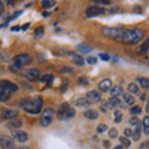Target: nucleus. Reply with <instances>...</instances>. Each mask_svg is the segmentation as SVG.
<instances>
[{"instance_id":"nucleus-25","label":"nucleus","mask_w":149,"mask_h":149,"mask_svg":"<svg viewBox=\"0 0 149 149\" xmlns=\"http://www.w3.org/2000/svg\"><path fill=\"white\" fill-rule=\"evenodd\" d=\"M123 98H124V102L127 104H134V102H136V100H134V97L132 95H129V93H124L123 95Z\"/></svg>"},{"instance_id":"nucleus-8","label":"nucleus","mask_w":149,"mask_h":149,"mask_svg":"<svg viewBox=\"0 0 149 149\" xmlns=\"http://www.w3.org/2000/svg\"><path fill=\"white\" fill-rule=\"evenodd\" d=\"M0 148L1 149H15V142L9 136L0 137Z\"/></svg>"},{"instance_id":"nucleus-6","label":"nucleus","mask_w":149,"mask_h":149,"mask_svg":"<svg viewBox=\"0 0 149 149\" xmlns=\"http://www.w3.org/2000/svg\"><path fill=\"white\" fill-rule=\"evenodd\" d=\"M32 61V58H31V56L30 55H27V54H20V55H16L15 57H14L13 60V62L14 63H16L19 65V66H21V67H24V66H27V65H30Z\"/></svg>"},{"instance_id":"nucleus-10","label":"nucleus","mask_w":149,"mask_h":149,"mask_svg":"<svg viewBox=\"0 0 149 149\" xmlns=\"http://www.w3.org/2000/svg\"><path fill=\"white\" fill-rule=\"evenodd\" d=\"M40 74H41V72L39 71V70H36V68H29V70H26V71H25L24 76L27 78V80L35 81V80H39V78H40Z\"/></svg>"},{"instance_id":"nucleus-47","label":"nucleus","mask_w":149,"mask_h":149,"mask_svg":"<svg viewBox=\"0 0 149 149\" xmlns=\"http://www.w3.org/2000/svg\"><path fill=\"white\" fill-rule=\"evenodd\" d=\"M29 26H30V24H29V22H27V24H25L24 26L21 27V30H26V29H27V27H29Z\"/></svg>"},{"instance_id":"nucleus-26","label":"nucleus","mask_w":149,"mask_h":149,"mask_svg":"<svg viewBox=\"0 0 149 149\" xmlns=\"http://www.w3.org/2000/svg\"><path fill=\"white\" fill-rule=\"evenodd\" d=\"M143 127H144V134L148 136L149 134V118L147 117V116L143 118Z\"/></svg>"},{"instance_id":"nucleus-51","label":"nucleus","mask_w":149,"mask_h":149,"mask_svg":"<svg viewBox=\"0 0 149 149\" xmlns=\"http://www.w3.org/2000/svg\"><path fill=\"white\" fill-rule=\"evenodd\" d=\"M8 4H9V5H10V6H13V5H14V1H9Z\"/></svg>"},{"instance_id":"nucleus-40","label":"nucleus","mask_w":149,"mask_h":149,"mask_svg":"<svg viewBox=\"0 0 149 149\" xmlns=\"http://www.w3.org/2000/svg\"><path fill=\"white\" fill-rule=\"evenodd\" d=\"M124 137L128 138V139H129V137H132V129H130V128H125L124 129Z\"/></svg>"},{"instance_id":"nucleus-19","label":"nucleus","mask_w":149,"mask_h":149,"mask_svg":"<svg viewBox=\"0 0 149 149\" xmlns=\"http://www.w3.org/2000/svg\"><path fill=\"white\" fill-rule=\"evenodd\" d=\"M70 55L73 57V63L74 65H77V66H83V63H85V60H83L80 55H76V54H73V52H71Z\"/></svg>"},{"instance_id":"nucleus-7","label":"nucleus","mask_w":149,"mask_h":149,"mask_svg":"<svg viewBox=\"0 0 149 149\" xmlns=\"http://www.w3.org/2000/svg\"><path fill=\"white\" fill-rule=\"evenodd\" d=\"M17 85H15L14 82L11 81H8V80H0V90H3V91H5V92H9V93H11V92H15L17 91Z\"/></svg>"},{"instance_id":"nucleus-28","label":"nucleus","mask_w":149,"mask_h":149,"mask_svg":"<svg viewBox=\"0 0 149 149\" xmlns=\"http://www.w3.org/2000/svg\"><path fill=\"white\" fill-rule=\"evenodd\" d=\"M39 80L41 82H49L50 83L51 81L54 80V76H52V74H44V76H40Z\"/></svg>"},{"instance_id":"nucleus-43","label":"nucleus","mask_w":149,"mask_h":149,"mask_svg":"<svg viewBox=\"0 0 149 149\" xmlns=\"http://www.w3.org/2000/svg\"><path fill=\"white\" fill-rule=\"evenodd\" d=\"M100 57L103 60V61H108V60H109V55H107V54H100Z\"/></svg>"},{"instance_id":"nucleus-35","label":"nucleus","mask_w":149,"mask_h":149,"mask_svg":"<svg viewBox=\"0 0 149 149\" xmlns=\"http://www.w3.org/2000/svg\"><path fill=\"white\" fill-rule=\"evenodd\" d=\"M106 130H107V125L104 123L98 124V127H97V132H98V133H103V132H106Z\"/></svg>"},{"instance_id":"nucleus-17","label":"nucleus","mask_w":149,"mask_h":149,"mask_svg":"<svg viewBox=\"0 0 149 149\" xmlns=\"http://www.w3.org/2000/svg\"><path fill=\"white\" fill-rule=\"evenodd\" d=\"M134 127H136V129L132 130V137H133L134 141H139V138H141V129H142L141 122H139L138 124H136Z\"/></svg>"},{"instance_id":"nucleus-38","label":"nucleus","mask_w":149,"mask_h":149,"mask_svg":"<svg viewBox=\"0 0 149 149\" xmlns=\"http://www.w3.org/2000/svg\"><path fill=\"white\" fill-rule=\"evenodd\" d=\"M86 61H87L88 63H91V65H96V63H97V58H96V57H92V56H88Z\"/></svg>"},{"instance_id":"nucleus-9","label":"nucleus","mask_w":149,"mask_h":149,"mask_svg":"<svg viewBox=\"0 0 149 149\" xmlns=\"http://www.w3.org/2000/svg\"><path fill=\"white\" fill-rule=\"evenodd\" d=\"M104 13H106V10H104L103 8H101V6H96V5L90 6V8H87V9H86V15H87L88 17L100 16V15H103Z\"/></svg>"},{"instance_id":"nucleus-49","label":"nucleus","mask_w":149,"mask_h":149,"mask_svg":"<svg viewBox=\"0 0 149 149\" xmlns=\"http://www.w3.org/2000/svg\"><path fill=\"white\" fill-rule=\"evenodd\" d=\"M114 149H124V148H123V147H122V146H117V147H116V148H114Z\"/></svg>"},{"instance_id":"nucleus-50","label":"nucleus","mask_w":149,"mask_h":149,"mask_svg":"<svg viewBox=\"0 0 149 149\" xmlns=\"http://www.w3.org/2000/svg\"><path fill=\"white\" fill-rule=\"evenodd\" d=\"M17 149H30L29 147H20V148H17Z\"/></svg>"},{"instance_id":"nucleus-27","label":"nucleus","mask_w":149,"mask_h":149,"mask_svg":"<svg viewBox=\"0 0 149 149\" xmlns=\"http://www.w3.org/2000/svg\"><path fill=\"white\" fill-rule=\"evenodd\" d=\"M119 142L123 144V146H122L123 148H129L130 146H132V143H130V141H129L128 138H125V137H120V138H119Z\"/></svg>"},{"instance_id":"nucleus-14","label":"nucleus","mask_w":149,"mask_h":149,"mask_svg":"<svg viewBox=\"0 0 149 149\" xmlns=\"http://www.w3.org/2000/svg\"><path fill=\"white\" fill-rule=\"evenodd\" d=\"M86 98L90 102H100L101 101V95H100V92H97V91H90L87 93Z\"/></svg>"},{"instance_id":"nucleus-30","label":"nucleus","mask_w":149,"mask_h":149,"mask_svg":"<svg viewBox=\"0 0 149 149\" xmlns=\"http://www.w3.org/2000/svg\"><path fill=\"white\" fill-rule=\"evenodd\" d=\"M141 113H142V108L139 106H134L130 108V114H133L134 117H136L137 114H141Z\"/></svg>"},{"instance_id":"nucleus-34","label":"nucleus","mask_w":149,"mask_h":149,"mask_svg":"<svg viewBox=\"0 0 149 149\" xmlns=\"http://www.w3.org/2000/svg\"><path fill=\"white\" fill-rule=\"evenodd\" d=\"M117 137H118V130L116 129V128H111L109 129V138L114 139V138H117Z\"/></svg>"},{"instance_id":"nucleus-45","label":"nucleus","mask_w":149,"mask_h":149,"mask_svg":"<svg viewBox=\"0 0 149 149\" xmlns=\"http://www.w3.org/2000/svg\"><path fill=\"white\" fill-rule=\"evenodd\" d=\"M4 13V4L0 1V16H1V14Z\"/></svg>"},{"instance_id":"nucleus-22","label":"nucleus","mask_w":149,"mask_h":149,"mask_svg":"<svg viewBox=\"0 0 149 149\" xmlns=\"http://www.w3.org/2000/svg\"><path fill=\"white\" fill-rule=\"evenodd\" d=\"M78 47V50L81 51V52H83V54H90L91 51H92V47L90 45H86V44H80L77 46Z\"/></svg>"},{"instance_id":"nucleus-13","label":"nucleus","mask_w":149,"mask_h":149,"mask_svg":"<svg viewBox=\"0 0 149 149\" xmlns=\"http://www.w3.org/2000/svg\"><path fill=\"white\" fill-rule=\"evenodd\" d=\"M108 107L109 108H119V107H122V101H120L118 97H111V98L108 100Z\"/></svg>"},{"instance_id":"nucleus-31","label":"nucleus","mask_w":149,"mask_h":149,"mask_svg":"<svg viewBox=\"0 0 149 149\" xmlns=\"http://www.w3.org/2000/svg\"><path fill=\"white\" fill-rule=\"evenodd\" d=\"M148 46H149V40H146V41H144V44L142 45L141 50H139V55H144V54H146L147 50H148Z\"/></svg>"},{"instance_id":"nucleus-11","label":"nucleus","mask_w":149,"mask_h":149,"mask_svg":"<svg viewBox=\"0 0 149 149\" xmlns=\"http://www.w3.org/2000/svg\"><path fill=\"white\" fill-rule=\"evenodd\" d=\"M13 137L19 143H25L27 141V133L24 132V130H14Z\"/></svg>"},{"instance_id":"nucleus-46","label":"nucleus","mask_w":149,"mask_h":149,"mask_svg":"<svg viewBox=\"0 0 149 149\" xmlns=\"http://www.w3.org/2000/svg\"><path fill=\"white\" fill-rule=\"evenodd\" d=\"M19 30H21V27H20V26H15V27H11V31H19Z\"/></svg>"},{"instance_id":"nucleus-16","label":"nucleus","mask_w":149,"mask_h":149,"mask_svg":"<svg viewBox=\"0 0 149 149\" xmlns=\"http://www.w3.org/2000/svg\"><path fill=\"white\" fill-rule=\"evenodd\" d=\"M83 116H85L87 119H97L98 118V116H100V113L97 111H95V109H87L85 113H83Z\"/></svg>"},{"instance_id":"nucleus-32","label":"nucleus","mask_w":149,"mask_h":149,"mask_svg":"<svg viewBox=\"0 0 149 149\" xmlns=\"http://www.w3.org/2000/svg\"><path fill=\"white\" fill-rule=\"evenodd\" d=\"M15 127H21V120H10L8 124V128H15Z\"/></svg>"},{"instance_id":"nucleus-21","label":"nucleus","mask_w":149,"mask_h":149,"mask_svg":"<svg viewBox=\"0 0 149 149\" xmlns=\"http://www.w3.org/2000/svg\"><path fill=\"white\" fill-rule=\"evenodd\" d=\"M128 92L132 93V95H139V87L138 85H136V83H129L128 85Z\"/></svg>"},{"instance_id":"nucleus-29","label":"nucleus","mask_w":149,"mask_h":149,"mask_svg":"<svg viewBox=\"0 0 149 149\" xmlns=\"http://www.w3.org/2000/svg\"><path fill=\"white\" fill-rule=\"evenodd\" d=\"M9 97H10V95H9V92H5L3 90H0V102H5L9 100Z\"/></svg>"},{"instance_id":"nucleus-41","label":"nucleus","mask_w":149,"mask_h":149,"mask_svg":"<svg viewBox=\"0 0 149 149\" xmlns=\"http://www.w3.org/2000/svg\"><path fill=\"white\" fill-rule=\"evenodd\" d=\"M21 68H22L21 66H19V65L14 63V62H13V65H10V70H11V71H19V70H21Z\"/></svg>"},{"instance_id":"nucleus-37","label":"nucleus","mask_w":149,"mask_h":149,"mask_svg":"<svg viewBox=\"0 0 149 149\" xmlns=\"http://www.w3.org/2000/svg\"><path fill=\"white\" fill-rule=\"evenodd\" d=\"M138 123H139V119L137 117H132V118L129 119V122H128V124H130V125H136Z\"/></svg>"},{"instance_id":"nucleus-24","label":"nucleus","mask_w":149,"mask_h":149,"mask_svg":"<svg viewBox=\"0 0 149 149\" xmlns=\"http://www.w3.org/2000/svg\"><path fill=\"white\" fill-rule=\"evenodd\" d=\"M137 82L141 85V87L143 88H148L149 87V80L147 77H138L137 78Z\"/></svg>"},{"instance_id":"nucleus-1","label":"nucleus","mask_w":149,"mask_h":149,"mask_svg":"<svg viewBox=\"0 0 149 149\" xmlns=\"http://www.w3.org/2000/svg\"><path fill=\"white\" fill-rule=\"evenodd\" d=\"M25 112L30 114H39L44 107V101L41 97H34V98H27L20 102V104Z\"/></svg>"},{"instance_id":"nucleus-48","label":"nucleus","mask_w":149,"mask_h":149,"mask_svg":"<svg viewBox=\"0 0 149 149\" xmlns=\"http://www.w3.org/2000/svg\"><path fill=\"white\" fill-rule=\"evenodd\" d=\"M103 144H104V147H106V148H108V147H109V142H108V141H104Z\"/></svg>"},{"instance_id":"nucleus-44","label":"nucleus","mask_w":149,"mask_h":149,"mask_svg":"<svg viewBox=\"0 0 149 149\" xmlns=\"http://www.w3.org/2000/svg\"><path fill=\"white\" fill-rule=\"evenodd\" d=\"M78 83H80V85H83V86H85L86 83H87V80H86V78H80V80H78Z\"/></svg>"},{"instance_id":"nucleus-36","label":"nucleus","mask_w":149,"mask_h":149,"mask_svg":"<svg viewBox=\"0 0 149 149\" xmlns=\"http://www.w3.org/2000/svg\"><path fill=\"white\" fill-rule=\"evenodd\" d=\"M61 72H62V73H73L74 70L71 68V67H62V68H61Z\"/></svg>"},{"instance_id":"nucleus-2","label":"nucleus","mask_w":149,"mask_h":149,"mask_svg":"<svg viewBox=\"0 0 149 149\" xmlns=\"http://www.w3.org/2000/svg\"><path fill=\"white\" fill-rule=\"evenodd\" d=\"M144 37V31L141 29H129L122 35V41L127 45L138 44Z\"/></svg>"},{"instance_id":"nucleus-12","label":"nucleus","mask_w":149,"mask_h":149,"mask_svg":"<svg viewBox=\"0 0 149 149\" xmlns=\"http://www.w3.org/2000/svg\"><path fill=\"white\" fill-rule=\"evenodd\" d=\"M112 87L113 86H112V81L109 80V78H104V80H102L98 83V90L102 91V92H108Z\"/></svg>"},{"instance_id":"nucleus-18","label":"nucleus","mask_w":149,"mask_h":149,"mask_svg":"<svg viewBox=\"0 0 149 149\" xmlns=\"http://www.w3.org/2000/svg\"><path fill=\"white\" fill-rule=\"evenodd\" d=\"M17 117V111H14V109H6L4 111V118L6 119H14Z\"/></svg>"},{"instance_id":"nucleus-5","label":"nucleus","mask_w":149,"mask_h":149,"mask_svg":"<svg viewBox=\"0 0 149 149\" xmlns=\"http://www.w3.org/2000/svg\"><path fill=\"white\" fill-rule=\"evenodd\" d=\"M54 114L55 112L52 108H45L42 111V113H41V118H40V122H41V125L42 127H47L52 123V119H54Z\"/></svg>"},{"instance_id":"nucleus-23","label":"nucleus","mask_w":149,"mask_h":149,"mask_svg":"<svg viewBox=\"0 0 149 149\" xmlns=\"http://www.w3.org/2000/svg\"><path fill=\"white\" fill-rule=\"evenodd\" d=\"M41 5H42L44 9H51L56 5V1H54V0H42Z\"/></svg>"},{"instance_id":"nucleus-33","label":"nucleus","mask_w":149,"mask_h":149,"mask_svg":"<svg viewBox=\"0 0 149 149\" xmlns=\"http://www.w3.org/2000/svg\"><path fill=\"white\" fill-rule=\"evenodd\" d=\"M120 120H122V113H120V112L117 109L114 112V122L116 123H119Z\"/></svg>"},{"instance_id":"nucleus-4","label":"nucleus","mask_w":149,"mask_h":149,"mask_svg":"<svg viewBox=\"0 0 149 149\" xmlns=\"http://www.w3.org/2000/svg\"><path fill=\"white\" fill-rule=\"evenodd\" d=\"M102 35L108 39H119L124 34V29L122 26H113V27H102Z\"/></svg>"},{"instance_id":"nucleus-42","label":"nucleus","mask_w":149,"mask_h":149,"mask_svg":"<svg viewBox=\"0 0 149 149\" xmlns=\"http://www.w3.org/2000/svg\"><path fill=\"white\" fill-rule=\"evenodd\" d=\"M96 4H101V5H111V1H106V0H96Z\"/></svg>"},{"instance_id":"nucleus-15","label":"nucleus","mask_w":149,"mask_h":149,"mask_svg":"<svg viewBox=\"0 0 149 149\" xmlns=\"http://www.w3.org/2000/svg\"><path fill=\"white\" fill-rule=\"evenodd\" d=\"M111 95L112 97H118V96H123L124 95V90L120 86H114L111 88Z\"/></svg>"},{"instance_id":"nucleus-39","label":"nucleus","mask_w":149,"mask_h":149,"mask_svg":"<svg viewBox=\"0 0 149 149\" xmlns=\"http://www.w3.org/2000/svg\"><path fill=\"white\" fill-rule=\"evenodd\" d=\"M35 35L36 36H42L44 35V27H37V29L35 30Z\"/></svg>"},{"instance_id":"nucleus-3","label":"nucleus","mask_w":149,"mask_h":149,"mask_svg":"<svg viewBox=\"0 0 149 149\" xmlns=\"http://www.w3.org/2000/svg\"><path fill=\"white\" fill-rule=\"evenodd\" d=\"M74 114H76V111H74L73 107L68 103L61 104V107H60L58 111H57V118L61 119V120H67L70 118L74 117Z\"/></svg>"},{"instance_id":"nucleus-20","label":"nucleus","mask_w":149,"mask_h":149,"mask_svg":"<svg viewBox=\"0 0 149 149\" xmlns=\"http://www.w3.org/2000/svg\"><path fill=\"white\" fill-rule=\"evenodd\" d=\"M76 104H77V106H80V107H87V106H90V104H91V102L88 101L86 97H80V98H77V100H76Z\"/></svg>"}]
</instances>
